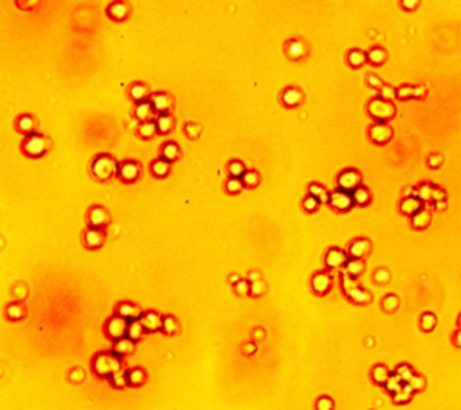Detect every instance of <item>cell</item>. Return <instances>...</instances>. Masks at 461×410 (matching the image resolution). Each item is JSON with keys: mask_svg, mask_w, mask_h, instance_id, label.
Here are the masks:
<instances>
[{"mask_svg": "<svg viewBox=\"0 0 461 410\" xmlns=\"http://www.w3.org/2000/svg\"><path fill=\"white\" fill-rule=\"evenodd\" d=\"M96 372L101 376H114L121 371V360L115 353H103L94 362Z\"/></svg>", "mask_w": 461, "mask_h": 410, "instance_id": "cell-1", "label": "cell"}, {"mask_svg": "<svg viewBox=\"0 0 461 410\" xmlns=\"http://www.w3.org/2000/svg\"><path fill=\"white\" fill-rule=\"evenodd\" d=\"M92 173H94L96 178L106 180V178L114 177L115 173H119V168H117V162L110 155H101V157H98L94 160Z\"/></svg>", "mask_w": 461, "mask_h": 410, "instance_id": "cell-2", "label": "cell"}, {"mask_svg": "<svg viewBox=\"0 0 461 410\" xmlns=\"http://www.w3.org/2000/svg\"><path fill=\"white\" fill-rule=\"evenodd\" d=\"M369 114L375 119H378L380 123H384V121H387V119H391L395 115V106H393V103L386 101V99H373L371 103H369Z\"/></svg>", "mask_w": 461, "mask_h": 410, "instance_id": "cell-3", "label": "cell"}, {"mask_svg": "<svg viewBox=\"0 0 461 410\" xmlns=\"http://www.w3.org/2000/svg\"><path fill=\"white\" fill-rule=\"evenodd\" d=\"M339 187H341V191H346V193H350V191L355 193L360 187V175L357 171H353V169H346L339 177Z\"/></svg>", "mask_w": 461, "mask_h": 410, "instance_id": "cell-4", "label": "cell"}, {"mask_svg": "<svg viewBox=\"0 0 461 410\" xmlns=\"http://www.w3.org/2000/svg\"><path fill=\"white\" fill-rule=\"evenodd\" d=\"M128 327H130L128 320L119 315V317H114V319L108 322L106 331H108V335L117 342V340H121V338H124V335H128Z\"/></svg>", "mask_w": 461, "mask_h": 410, "instance_id": "cell-5", "label": "cell"}, {"mask_svg": "<svg viewBox=\"0 0 461 410\" xmlns=\"http://www.w3.org/2000/svg\"><path fill=\"white\" fill-rule=\"evenodd\" d=\"M369 135H371V138L375 140V142L386 144V142H389V140H391L393 130L389 128V124H386V123H377L371 130H369Z\"/></svg>", "mask_w": 461, "mask_h": 410, "instance_id": "cell-6", "label": "cell"}, {"mask_svg": "<svg viewBox=\"0 0 461 410\" xmlns=\"http://www.w3.org/2000/svg\"><path fill=\"white\" fill-rule=\"evenodd\" d=\"M330 203L337 211H348L353 205V194L346 193V191H335L330 196Z\"/></svg>", "mask_w": 461, "mask_h": 410, "instance_id": "cell-7", "label": "cell"}, {"mask_svg": "<svg viewBox=\"0 0 461 410\" xmlns=\"http://www.w3.org/2000/svg\"><path fill=\"white\" fill-rule=\"evenodd\" d=\"M25 151L31 155V157H40L45 151V138L40 135H31L25 142Z\"/></svg>", "mask_w": 461, "mask_h": 410, "instance_id": "cell-8", "label": "cell"}, {"mask_svg": "<svg viewBox=\"0 0 461 410\" xmlns=\"http://www.w3.org/2000/svg\"><path fill=\"white\" fill-rule=\"evenodd\" d=\"M150 103H152L155 112H160V115H166L169 106H171V99H169L168 94H162V92H160V94L152 95V101H150Z\"/></svg>", "mask_w": 461, "mask_h": 410, "instance_id": "cell-9", "label": "cell"}, {"mask_svg": "<svg viewBox=\"0 0 461 410\" xmlns=\"http://www.w3.org/2000/svg\"><path fill=\"white\" fill-rule=\"evenodd\" d=\"M119 177L124 182H134L139 177V166L135 162H124L119 166Z\"/></svg>", "mask_w": 461, "mask_h": 410, "instance_id": "cell-10", "label": "cell"}, {"mask_svg": "<svg viewBox=\"0 0 461 410\" xmlns=\"http://www.w3.org/2000/svg\"><path fill=\"white\" fill-rule=\"evenodd\" d=\"M104 241V232L101 230V228H92L90 227L89 230H87V234H85V243H87V247L89 248H98L101 247Z\"/></svg>", "mask_w": 461, "mask_h": 410, "instance_id": "cell-11", "label": "cell"}, {"mask_svg": "<svg viewBox=\"0 0 461 410\" xmlns=\"http://www.w3.org/2000/svg\"><path fill=\"white\" fill-rule=\"evenodd\" d=\"M141 322H143V326L146 331H157V329H160L164 324V320L157 315V313H146V315L141 319Z\"/></svg>", "mask_w": 461, "mask_h": 410, "instance_id": "cell-12", "label": "cell"}, {"mask_svg": "<svg viewBox=\"0 0 461 410\" xmlns=\"http://www.w3.org/2000/svg\"><path fill=\"white\" fill-rule=\"evenodd\" d=\"M89 222L90 225H92V228H101L106 225V222H108V216H106V213H104L101 207H96L90 211V216H89Z\"/></svg>", "mask_w": 461, "mask_h": 410, "instance_id": "cell-13", "label": "cell"}, {"mask_svg": "<svg viewBox=\"0 0 461 410\" xmlns=\"http://www.w3.org/2000/svg\"><path fill=\"white\" fill-rule=\"evenodd\" d=\"M330 288H332V279H330L328 273H317L313 277V290L317 293L324 295V293H328Z\"/></svg>", "mask_w": 461, "mask_h": 410, "instance_id": "cell-14", "label": "cell"}, {"mask_svg": "<svg viewBox=\"0 0 461 410\" xmlns=\"http://www.w3.org/2000/svg\"><path fill=\"white\" fill-rule=\"evenodd\" d=\"M346 263V254L339 250V248H332L326 256V265L330 268H341Z\"/></svg>", "mask_w": 461, "mask_h": 410, "instance_id": "cell-15", "label": "cell"}, {"mask_svg": "<svg viewBox=\"0 0 461 410\" xmlns=\"http://www.w3.org/2000/svg\"><path fill=\"white\" fill-rule=\"evenodd\" d=\"M152 115H154V106H152L150 101H143V103L137 104V108H135V117L139 119L141 123H150Z\"/></svg>", "mask_w": 461, "mask_h": 410, "instance_id": "cell-16", "label": "cell"}, {"mask_svg": "<svg viewBox=\"0 0 461 410\" xmlns=\"http://www.w3.org/2000/svg\"><path fill=\"white\" fill-rule=\"evenodd\" d=\"M420 207H421V200H420V198H406V200L402 202V205H400L402 213L411 214V216H414V214L420 213Z\"/></svg>", "mask_w": 461, "mask_h": 410, "instance_id": "cell-17", "label": "cell"}, {"mask_svg": "<svg viewBox=\"0 0 461 410\" xmlns=\"http://www.w3.org/2000/svg\"><path fill=\"white\" fill-rule=\"evenodd\" d=\"M108 15L114 20H123V18H126L128 11H126V5H124L123 2H115V4H110Z\"/></svg>", "mask_w": 461, "mask_h": 410, "instance_id": "cell-18", "label": "cell"}, {"mask_svg": "<svg viewBox=\"0 0 461 410\" xmlns=\"http://www.w3.org/2000/svg\"><path fill=\"white\" fill-rule=\"evenodd\" d=\"M389 378H391V372H389V369H387L386 365H377L373 369V380L377 381V383L386 385Z\"/></svg>", "mask_w": 461, "mask_h": 410, "instance_id": "cell-19", "label": "cell"}, {"mask_svg": "<svg viewBox=\"0 0 461 410\" xmlns=\"http://www.w3.org/2000/svg\"><path fill=\"white\" fill-rule=\"evenodd\" d=\"M287 52H288V56H290V58L298 59V58H301V56L305 54V45H303L299 40H292V42L287 45Z\"/></svg>", "mask_w": 461, "mask_h": 410, "instance_id": "cell-20", "label": "cell"}, {"mask_svg": "<svg viewBox=\"0 0 461 410\" xmlns=\"http://www.w3.org/2000/svg\"><path fill=\"white\" fill-rule=\"evenodd\" d=\"M283 103L287 104V106H296V104H299V101H301V94H299L296 89H288L283 92Z\"/></svg>", "mask_w": 461, "mask_h": 410, "instance_id": "cell-21", "label": "cell"}, {"mask_svg": "<svg viewBox=\"0 0 461 410\" xmlns=\"http://www.w3.org/2000/svg\"><path fill=\"white\" fill-rule=\"evenodd\" d=\"M367 241H364V239H359V241H355L352 245V248H350V256L353 257V259H360L364 254L367 252Z\"/></svg>", "mask_w": 461, "mask_h": 410, "instance_id": "cell-22", "label": "cell"}, {"mask_svg": "<svg viewBox=\"0 0 461 410\" xmlns=\"http://www.w3.org/2000/svg\"><path fill=\"white\" fill-rule=\"evenodd\" d=\"M144 335V326L141 320H134L130 322V327H128V338L130 340H139L141 336Z\"/></svg>", "mask_w": 461, "mask_h": 410, "instance_id": "cell-23", "label": "cell"}, {"mask_svg": "<svg viewBox=\"0 0 461 410\" xmlns=\"http://www.w3.org/2000/svg\"><path fill=\"white\" fill-rule=\"evenodd\" d=\"M134 351V340L130 338H121L115 342V355H128Z\"/></svg>", "mask_w": 461, "mask_h": 410, "instance_id": "cell-24", "label": "cell"}, {"mask_svg": "<svg viewBox=\"0 0 461 410\" xmlns=\"http://www.w3.org/2000/svg\"><path fill=\"white\" fill-rule=\"evenodd\" d=\"M362 270H364V263H362V259H352V261L346 265L344 273H348L350 277H357L359 273H362Z\"/></svg>", "mask_w": 461, "mask_h": 410, "instance_id": "cell-25", "label": "cell"}, {"mask_svg": "<svg viewBox=\"0 0 461 410\" xmlns=\"http://www.w3.org/2000/svg\"><path fill=\"white\" fill-rule=\"evenodd\" d=\"M157 132L159 134H168L169 130L173 128V119L169 117L168 114L166 115H159V119H157Z\"/></svg>", "mask_w": 461, "mask_h": 410, "instance_id": "cell-26", "label": "cell"}, {"mask_svg": "<svg viewBox=\"0 0 461 410\" xmlns=\"http://www.w3.org/2000/svg\"><path fill=\"white\" fill-rule=\"evenodd\" d=\"M310 196H313L319 202H330V196H328L326 189L319 185V183H312L310 185Z\"/></svg>", "mask_w": 461, "mask_h": 410, "instance_id": "cell-27", "label": "cell"}, {"mask_svg": "<svg viewBox=\"0 0 461 410\" xmlns=\"http://www.w3.org/2000/svg\"><path fill=\"white\" fill-rule=\"evenodd\" d=\"M179 146L177 144H173V142H169V144H166L164 146V149H162V157H164V160H168V162H171V160H177L179 158Z\"/></svg>", "mask_w": 461, "mask_h": 410, "instance_id": "cell-28", "label": "cell"}, {"mask_svg": "<svg viewBox=\"0 0 461 410\" xmlns=\"http://www.w3.org/2000/svg\"><path fill=\"white\" fill-rule=\"evenodd\" d=\"M395 374L400 378L402 383H409V381H411L412 378L416 376V374H414V371H412V367H409V365H400L397 369V372H395Z\"/></svg>", "mask_w": 461, "mask_h": 410, "instance_id": "cell-29", "label": "cell"}, {"mask_svg": "<svg viewBox=\"0 0 461 410\" xmlns=\"http://www.w3.org/2000/svg\"><path fill=\"white\" fill-rule=\"evenodd\" d=\"M152 169H154L155 177H166L169 173V162L168 160H155Z\"/></svg>", "mask_w": 461, "mask_h": 410, "instance_id": "cell-30", "label": "cell"}, {"mask_svg": "<svg viewBox=\"0 0 461 410\" xmlns=\"http://www.w3.org/2000/svg\"><path fill=\"white\" fill-rule=\"evenodd\" d=\"M429 222H431V214L427 213V211H420V213L414 214V218H412V223H414V227L416 228L427 227Z\"/></svg>", "mask_w": 461, "mask_h": 410, "instance_id": "cell-31", "label": "cell"}, {"mask_svg": "<svg viewBox=\"0 0 461 410\" xmlns=\"http://www.w3.org/2000/svg\"><path fill=\"white\" fill-rule=\"evenodd\" d=\"M412 392H414V391H412L411 387L404 385L400 391L397 392V394H393V396H395V401H397V403H407V401L412 398Z\"/></svg>", "mask_w": 461, "mask_h": 410, "instance_id": "cell-32", "label": "cell"}, {"mask_svg": "<svg viewBox=\"0 0 461 410\" xmlns=\"http://www.w3.org/2000/svg\"><path fill=\"white\" fill-rule=\"evenodd\" d=\"M353 202L359 203V205H366V203H369V191L360 185V187L353 193Z\"/></svg>", "mask_w": 461, "mask_h": 410, "instance_id": "cell-33", "label": "cell"}, {"mask_svg": "<svg viewBox=\"0 0 461 410\" xmlns=\"http://www.w3.org/2000/svg\"><path fill=\"white\" fill-rule=\"evenodd\" d=\"M139 310L132 304H121L119 306V315L124 317V319H137L139 317Z\"/></svg>", "mask_w": 461, "mask_h": 410, "instance_id": "cell-34", "label": "cell"}, {"mask_svg": "<svg viewBox=\"0 0 461 410\" xmlns=\"http://www.w3.org/2000/svg\"><path fill=\"white\" fill-rule=\"evenodd\" d=\"M366 59H367V56L364 54L362 50H352L350 56H348V61H350V65H353V67H360Z\"/></svg>", "mask_w": 461, "mask_h": 410, "instance_id": "cell-35", "label": "cell"}, {"mask_svg": "<svg viewBox=\"0 0 461 410\" xmlns=\"http://www.w3.org/2000/svg\"><path fill=\"white\" fill-rule=\"evenodd\" d=\"M404 385H406V383H402V380L398 378L397 374H391V378H389V380H387V383H386V389L391 392V394H397V392L400 391Z\"/></svg>", "mask_w": 461, "mask_h": 410, "instance_id": "cell-36", "label": "cell"}, {"mask_svg": "<svg viewBox=\"0 0 461 410\" xmlns=\"http://www.w3.org/2000/svg\"><path fill=\"white\" fill-rule=\"evenodd\" d=\"M342 286H344V292L348 295H352L353 292L359 290V282L355 281V277H350L348 273H344V281H342Z\"/></svg>", "mask_w": 461, "mask_h": 410, "instance_id": "cell-37", "label": "cell"}, {"mask_svg": "<svg viewBox=\"0 0 461 410\" xmlns=\"http://www.w3.org/2000/svg\"><path fill=\"white\" fill-rule=\"evenodd\" d=\"M421 327L425 331H432L436 327V317L432 315V313H425V315L421 317Z\"/></svg>", "mask_w": 461, "mask_h": 410, "instance_id": "cell-38", "label": "cell"}, {"mask_svg": "<svg viewBox=\"0 0 461 410\" xmlns=\"http://www.w3.org/2000/svg\"><path fill=\"white\" fill-rule=\"evenodd\" d=\"M367 59L375 65H380L382 61L386 59V52H384L382 49H371L369 50V54H367Z\"/></svg>", "mask_w": 461, "mask_h": 410, "instance_id": "cell-39", "label": "cell"}, {"mask_svg": "<svg viewBox=\"0 0 461 410\" xmlns=\"http://www.w3.org/2000/svg\"><path fill=\"white\" fill-rule=\"evenodd\" d=\"M146 92H148V90H146V87H144V85H134V87L130 89V94H132V97L137 99V101H141V103H143V99L146 97Z\"/></svg>", "mask_w": 461, "mask_h": 410, "instance_id": "cell-40", "label": "cell"}, {"mask_svg": "<svg viewBox=\"0 0 461 410\" xmlns=\"http://www.w3.org/2000/svg\"><path fill=\"white\" fill-rule=\"evenodd\" d=\"M229 171H231L233 178L243 177V175L247 173V171H245V166H243L242 162H238V160H234V162H231V166H229Z\"/></svg>", "mask_w": 461, "mask_h": 410, "instance_id": "cell-41", "label": "cell"}, {"mask_svg": "<svg viewBox=\"0 0 461 410\" xmlns=\"http://www.w3.org/2000/svg\"><path fill=\"white\" fill-rule=\"evenodd\" d=\"M155 132H157V124L155 123H143L139 128V134L143 135V137H152Z\"/></svg>", "mask_w": 461, "mask_h": 410, "instance_id": "cell-42", "label": "cell"}, {"mask_svg": "<svg viewBox=\"0 0 461 410\" xmlns=\"http://www.w3.org/2000/svg\"><path fill=\"white\" fill-rule=\"evenodd\" d=\"M243 183H245V185H249V187H254V185H258V183H259L258 173H254V171H247V173L243 175Z\"/></svg>", "mask_w": 461, "mask_h": 410, "instance_id": "cell-43", "label": "cell"}, {"mask_svg": "<svg viewBox=\"0 0 461 410\" xmlns=\"http://www.w3.org/2000/svg\"><path fill=\"white\" fill-rule=\"evenodd\" d=\"M243 187V180H240V178H231L227 182V191L229 193H240Z\"/></svg>", "mask_w": 461, "mask_h": 410, "instance_id": "cell-44", "label": "cell"}, {"mask_svg": "<svg viewBox=\"0 0 461 410\" xmlns=\"http://www.w3.org/2000/svg\"><path fill=\"white\" fill-rule=\"evenodd\" d=\"M143 381H144V374L139 369H135V371H132L128 374V383H132V385H141Z\"/></svg>", "mask_w": 461, "mask_h": 410, "instance_id": "cell-45", "label": "cell"}, {"mask_svg": "<svg viewBox=\"0 0 461 410\" xmlns=\"http://www.w3.org/2000/svg\"><path fill=\"white\" fill-rule=\"evenodd\" d=\"M18 130H20V132H24V134H29L31 130H33V119L27 117V115H25V117H22L20 121H18Z\"/></svg>", "mask_w": 461, "mask_h": 410, "instance_id": "cell-46", "label": "cell"}, {"mask_svg": "<svg viewBox=\"0 0 461 410\" xmlns=\"http://www.w3.org/2000/svg\"><path fill=\"white\" fill-rule=\"evenodd\" d=\"M112 380H114V385H117V387H124L126 383H128V376L124 374L123 371H119V372H115L114 376H112Z\"/></svg>", "mask_w": 461, "mask_h": 410, "instance_id": "cell-47", "label": "cell"}, {"mask_svg": "<svg viewBox=\"0 0 461 410\" xmlns=\"http://www.w3.org/2000/svg\"><path fill=\"white\" fill-rule=\"evenodd\" d=\"M317 205H319V200H315L313 196H308L305 202H303V207L307 209V211H310L312 213L313 209H317Z\"/></svg>", "mask_w": 461, "mask_h": 410, "instance_id": "cell-48", "label": "cell"}, {"mask_svg": "<svg viewBox=\"0 0 461 410\" xmlns=\"http://www.w3.org/2000/svg\"><path fill=\"white\" fill-rule=\"evenodd\" d=\"M175 327H177V324H175V320L171 319V317H168V319H164V324H162V329L166 333H173Z\"/></svg>", "mask_w": 461, "mask_h": 410, "instance_id": "cell-49", "label": "cell"}, {"mask_svg": "<svg viewBox=\"0 0 461 410\" xmlns=\"http://www.w3.org/2000/svg\"><path fill=\"white\" fill-rule=\"evenodd\" d=\"M332 409H333L332 400H328V398H321V400L317 401V410H332Z\"/></svg>", "mask_w": 461, "mask_h": 410, "instance_id": "cell-50", "label": "cell"}, {"mask_svg": "<svg viewBox=\"0 0 461 410\" xmlns=\"http://www.w3.org/2000/svg\"><path fill=\"white\" fill-rule=\"evenodd\" d=\"M350 297H352V299H353V301H355V302H364V301H367L366 292H364V290H360V288H359L357 292H353Z\"/></svg>", "mask_w": 461, "mask_h": 410, "instance_id": "cell-51", "label": "cell"}, {"mask_svg": "<svg viewBox=\"0 0 461 410\" xmlns=\"http://www.w3.org/2000/svg\"><path fill=\"white\" fill-rule=\"evenodd\" d=\"M406 385L411 387L412 391H420V389H421V378H420V376H414V378H412L409 383H406Z\"/></svg>", "mask_w": 461, "mask_h": 410, "instance_id": "cell-52", "label": "cell"}, {"mask_svg": "<svg viewBox=\"0 0 461 410\" xmlns=\"http://www.w3.org/2000/svg\"><path fill=\"white\" fill-rule=\"evenodd\" d=\"M7 313H9L11 319H20L22 317V310L20 306H9V310H7Z\"/></svg>", "mask_w": 461, "mask_h": 410, "instance_id": "cell-53", "label": "cell"}, {"mask_svg": "<svg viewBox=\"0 0 461 410\" xmlns=\"http://www.w3.org/2000/svg\"><path fill=\"white\" fill-rule=\"evenodd\" d=\"M367 81H369V85H371V87H378V85H380V81H378L377 78H373V76H369V78H367Z\"/></svg>", "mask_w": 461, "mask_h": 410, "instance_id": "cell-54", "label": "cell"}, {"mask_svg": "<svg viewBox=\"0 0 461 410\" xmlns=\"http://www.w3.org/2000/svg\"><path fill=\"white\" fill-rule=\"evenodd\" d=\"M393 92H395V90L386 87V89H384V97H393Z\"/></svg>", "mask_w": 461, "mask_h": 410, "instance_id": "cell-55", "label": "cell"}, {"mask_svg": "<svg viewBox=\"0 0 461 410\" xmlns=\"http://www.w3.org/2000/svg\"><path fill=\"white\" fill-rule=\"evenodd\" d=\"M456 342H458V344H460V346H461V333H460V335L456 336Z\"/></svg>", "mask_w": 461, "mask_h": 410, "instance_id": "cell-56", "label": "cell"}]
</instances>
